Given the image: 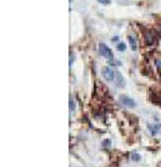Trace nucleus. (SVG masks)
Wrapping results in <instances>:
<instances>
[{"label":"nucleus","instance_id":"obj_5","mask_svg":"<svg viewBox=\"0 0 161 167\" xmlns=\"http://www.w3.org/2000/svg\"><path fill=\"white\" fill-rule=\"evenodd\" d=\"M148 130L152 132V135L155 136L157 132H161V125H155V126L149 125V126H148Z\"/></svg>","mask_w":161,"mask_h":167},{"label":"nucleus","instance_id":"obj_11","mask_svg":"<svg viewBox=\"0 0 161 167\" xmlns=\"http://www.w3.org/2000/svg\"><path fill=\"white\" fill-rule=\"evenodd\" d=\"M109 146H110V141H109V139L102 142V147H109Z\"/></svg>","mask_w":161,"mask_h":167},{"label":"nucleus","instance_id":"obj_10","mask_svg":"<svg viewBox=\"0 0 161 167\" xmlns=\"http://www.w3.org/2000/svg\"><path fill=\"white\" fill-rule=\"evenodd\" d=\"M70 110H71V111L75 110V102H74V99L72 98H70Z\"/></svg>","mask_w":161,"mask_h":167},{"label":"nucleus","instance_id":"obj_6","mask_svg":"<svg viewBox=\"0 0 161 167\" xmlns=\"http://www.w3.org/2000/svg\"><path fill=\"white\" fill-rule=\"evenodd\" d=\"M128 40H129V44H130V48L133 49V51H136V49H137V42H136V38L134 36H131V35H129Z\"/></svg>","mask_w":161,"mask_h":167},{"label":"nucleus","instance_id":"obj_14","mask_svg":"<svg viewBox=\"0 0 161 167\" xmlns=\"http://www.w3.org/2000/svg\"><path fill=\"white\" fill-rule=\"evenodd\" d=\"M72 62H74V55H72V54H71V58H70V66H71V64H72Z\"/></svg>","mask_w":161,"mask_h":167},{"label":"nucleus","instance_id":"obj_2","mask_svg":"<svg viewBox=\"0 0 161 167\" xmlns=\"http://www.w3.org/2000/svg\"><path fill=\"white\" fill-rule=\"evenodd\" d=\"M102 76H103L105 80H108V82H113L115 78V72L113 71L110 67H103V68H102Z\"/></svg>","mask_w":161,"mask_h":167},{"label":"nucleus","instance_id":"obj_8","mask_svg":"<svg viewBox=\"0 0 161 167\" xmlns=\"http://www.w3.org/2000/svg\"><path fill=\"white\" fill-rule=\"evenodd\" d=\"M117 49H118V51H121V52H125L126 44H125V43H118V46H117Z\"/></svg>","mask_w":161,"mask_h":167},{"label":"nucleus","instance_id":"obj_3","mask_svg":"<svg viewBox=\"0 0 161 167\" xmlns=\"http://www.w3.org/2000/svg\"><path fill=\"white\" fill-rule=\"evenodd\" d=\"M120 100H121V103L124 106H126V107L133 108V107H136V106H137L136 100H133L131 98H129V96H126V95H121V96H120Z\"/></svg>","mask_w":161,"mask_h":167},{"label":"nucleus","instance_id":"obj_9","mask_svg":"<svg viewBox=\"0 0 161 167\" xmlns=\"http://www.w3.org/2000/svg\"><path fill=\"white\" fill-rule=\"evenodd\" d=\"M145 38H146V42H148L149 44H152V43L155 42V38H153L152 35H149V33H146V35H145Z\"/></svg>","mask_w":161,"mask_h":167},{"label":"nucleus","instance_id":"obj_13","mask_svg":"<svg viewBox=\"0 0 161 167\" xmlns=\"http://www.w3.org/2000/svg\"><path fill=\"white\" fill-rule=\"evenodd\" d=\"M156 66L161 68V60H156Z\"/></svg>","mask_w":161,"mask_h":167},{"label":"nucleus","instance_id":"obj_4","mask_svg":"<svg viewBox=\"0 0 161 167\" xmlns=\"http://www.w3.org/2000/svg\"><path fill=\"white\" fill-rule=\"evenodd\" d=\"M115 84H117V87H124L125 86V79H124V76L121 75V72H115Z\"/></svg>","mask_w":161,"mask_h":167},{"label":"nucleus","instance_id":"obj_7","mask_svg":"<svg viewBox=\"0 0 161 167\" xmlns=\"http://www.w3.org/2000/svg\"><path fill=\"white\" fill-rule=\"evenodd\" d=\"M130 159L133 162H140V161H141V155L138 154V152H131V154H130Z\"/></svg>","mask_w":161,"mask_h":167},{"label":"nucleus","instance_id":"obj_1","mask_svg":"<svg viewBox=\"0 0 161 167\" xmlns=\"http://www.w3.org/2000/svg\"><path fill=\"white\" fill-rule=\"evenodd\" d=\"M98 49H99V54H101L103 58H106V59H113V52H112V49L109 48L106 44H103V43H101L99 44V47H98Z\"/></svg>","mask_w":161,"mask_h":167},{"label":"nucleus","instance_id":"obj_12","mask_svg":"<svg viewBox=\"0 0 161 167\" xmlns=\"http://www.w3.org/2000/svg\"><path fill=\"white\" fill-rule=\"evenodd\" d=\"M98 3H101V4H105V6H108V4H110V0H98Z\"/></svg>","mask_w":161,"mask_h":167}]
</instances>
